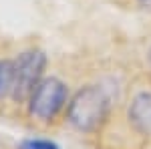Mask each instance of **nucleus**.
<instances>
[{
	"instance_id": "423d86ee",
	"label": "nucleus",
	"mask_w": 151,
	"mask_h": 149,
	"mask_svg": "<svg viewBox=\"0 0 151 149\" xmlns=\"http://www.w3.org/2000/svg\"><path fill=\"white\" fill-rule=\"evenodd\" d=\"M22 149H60L57 143H52V141H47V139H28V141H24Z\"/></svg>"
},
{
	"instance_id": "0eeeda50",
	"label": "nucleus",
	"mask_w": 151,
	"mask_h": 149,
	"mask_svg": "<svg viewBox=\"0 0 151 149\" xmlns=\"http://www.w3.org/2000/svg\"><path fill=\"white\" fill-rule=\"evenodd\" d=\"M141 6H147V8H151V0H137Z\"/></svg>"
},
{
	"instance_id": "39448f33",
	"label": "nucleus",
	"mask_w": 151,
	"mask_h": 149,
	"mask_svg": "<svg viewBox=\"0 0 151 149\" xmlns=\"http://www.w3.org/2000/svg\"><path fill=\"white\" fill-rule=\"evenodd\" d=\"M14 87V60H0V99L12 95Z\"/></svg>"
},
{
	"instance_id": "6e6552de",
	"label": "nucleus",
	"mask_w": 151,
	"mask_h": 149,
	"mask_svg": "<svg viewBox=\"0 0 151 149\" xmlns=\"http://www.w3.org/2000/svg\"><path fill=\"white\" fill-rule=\"evenodd\" d=\"M147 58H149V67H151V48H149V53H147Z\"/></svg>"
},
{
	"instance_id": "f257e3e1",
	"label": "nucleus",
	"mask_w": 151,
	"mask_h": 149,
	"mask_svg": "<svg viewBox=\"0 0 151 149\" xmlns=\"http://www.w3.org/2000/svg\"><path fill=\"white\" fill-rule=\"evenodd\" d=\"M109 115V97L97 85H87L73 95L67 105V119L77 131H99Z\"/></svg>"
},
{
	"instance_id": "20e7f679",
	"label": "nucleus",
	"mask_w": 151,
	"mask_h": 149,
	"mask_svg": "<svg viewBox=\"0 0 151 149\" xmlns=\"http://www.w3.org/2000/svg\"><path fill=\"white\" fill-rule=\"evenodd\" d=\"M129 121L141 135H151V93H139L131 99Z\"/></svg>"
},
{
	"instance_id": "f03ea898",
	"label": "nucleus",
	"mask_w": 151,
	"mask_h": 149,
	"mask_svg": "<svg viewBox=\"0 0 151 149\" xmlns=\"http://www.w3.org/2000/svg\"><path fill=\"white\" fill-rule=\"evenodd\" d=\"M28 113L32 119L50 123L69 103V89L57 77H42L28 97Z\"/></svg>"
},
{
	"instance_id": "7ed1b4c3",
	"label": "nucleus",
	"mask_w": 151,
	"mask_h": 149,
	"mask_svg": "<svg viewBox=\"0 0 151 149\" xmlns=\"http://www.w3.org/2000/svg\"><path fill=\"white\" fill-rule=\"evenodd\" d=\"M47 67V55L42 50H26L14 60V87L12 99L16 103H26L35 87L42 81Z\"/></svg>"
}]
</instances>
